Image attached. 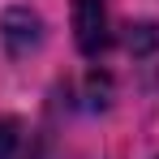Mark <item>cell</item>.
Here are the masks:
<instances>
[{
    "mask_svg": "<svg viewBox=\"0 0 159 159\" xmlns=\"http://www.w3.org/2000/svg\"><path fill=\"white\" fill-rule=\"evenodd\" d=\"M78 43L86 56H95L107 43V22H103V0H78Z\"/></svg>",
    "mask_w": 159,
    "mask_h": 159,
    "instance_id": "2",
    "label": "cell"
},
{
    "mask_svg": "<svg viewBox=\"0 0 159 159\" xmlns=\"http://www.w3.org/2000/svg\"><path fill=\"white\" fill-rule=\"evenodd\" d=\"M0 159H43V142L17 116H0Z\"/></svg>",
    "mask_w": 159,
    "mask_h": 159,
    "instance_id": "1",
    "label": "cell"
}]
</instances>
